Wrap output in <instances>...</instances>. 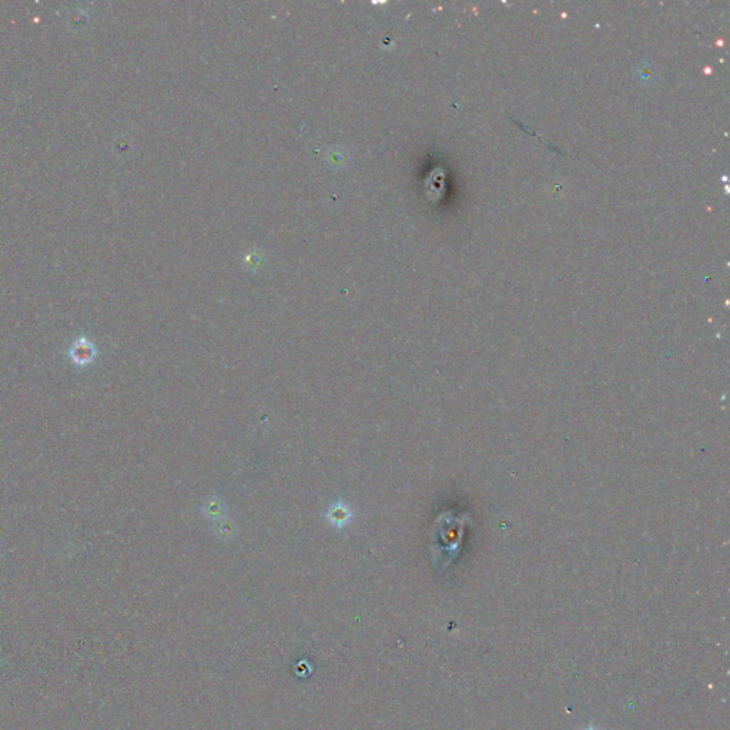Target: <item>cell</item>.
Segmentation results:
<instances>
[{"label":"cell","mask_w":730,"mask_h":730,"mask_svg":"<svg viewBox=\"0 0 730 730\" xmlns=\"http://www.w3.org/2000/svg\"><path fill=\"white\" fill-rule=\"evenodd\" d=\"M96 355H97L96 345L86 337L76 338L71 342L70 349H69L70 361L75 365H79V367H86V365L93 362Z\"/></svg>","instance_id":"obj_1"},{"label":"cell","mask_w":730,"mask_h":730,"mask_svg":"<svg viewBox=\"0 0 730 730\" xmlns=\"http://www.w3.org/2000/svg\"><path fill=\"white\" fill-rule=\"evenodd\" d=\"M330 521L334 522L337 526H342L350 521V509L346 506L342 508H333L330 513Z\"/></svg>","instance_id":"obj_2"},{"label":"cell","mask_w":730,"mask_h":730,"mask_svg":"<svg viewBox=\"0 0 730 730\" xmlns=\"http://www.w3.org/2000/svg\"><path fill=\"white\" fill-rule=\"evenodd\" d=\"M588 730H596V729H593V727H591V729H588Z\"/></svg>","instance_id":"obj_3"}]
</instances>
